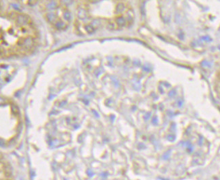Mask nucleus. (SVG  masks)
Wrapping results in <instances>:
<instances>
[{
    "mask_svg": "<svg viewBox=\"0 0 220 180\" xmlns=\"http://www.w3.org/2000/svg\"><path fill=\"white\" fill-rule=\"evenodd\" d=\"M1 56L24 57L31 55L39 41V32L33 19L25 13L12 10L0 18Z\"/></svg>",
    "mask_w": 220,
    "mask_h": 180,
    "instance_id": "obj_1",
    "label": "nucleus"
},
{
    "mask_svg": "<svg viewBox=\"0 0 220 180\" xmlns=\"http://www.w3.org/2000/svg\"><path fill=\"white\" fill-rule=\"evenodd\" d=\"M0 180H14L10 163L1 157L0 164Z\"/></svg>",
    "mask_w": 220,
    "mask_h": 180,
    "instance_id": "obj_3",
    "label": "nucleus"
},
{
    "mask_svg": "<svg viewBox=\"0 0 220 180\" xmlns=\"http://www.w3.org/2000/svg\"><path fill=\"white\" fill-rule=\"evenodd\" d=\"M42 11L46 21L56 29H64L69 25L71 15L68 9L60 1H44Z\"/></svg>",
    "mask_w": 220,
    "mask_h": 180,
    "instance_id": "obj_2",
    "label": "nucleus"
}]
</instances>
